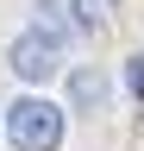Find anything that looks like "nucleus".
I'll return each mask as SVG.
<instances>
[{"label": "nucleus", "instance_id": "f257e3e1", "mask_svg": "<svg viewBox=\"0 0 144 151\" xmlns=\"http://www.w3.org/2000/svg\"><path fill=\"white\" fill-rule=\"evenodd\" d=\"M63 126H69V107L44 101V94H19V101L6 107V139L19 151H57Z\"/></svg>", "mask_w": 144, "mask_h": 151}, {"label": "nucleus", "instance_id": "7ed1b4c3", "mask_svg": "<svg viewBox=\"0 0 144 151\" xmlns=\"http://www.w3.org/2000/svg\"><path fill=\"white\" fill-rule=\"evenodd\" d=\"M31 13H38V32H50L57 44H69V38L82 32V19H75V0H38Z\"/></svg>", "mask_w": 144, "mask_h": 151}, {"label": "nucleus", "instance_id": "f03ea898", "mask_svg": "<svg viewBox=\"0 0 144 151\" xmlns=\"http://www.w3.org/2000/svg\"><path fill=\"white\" fill-rule=\"evenodd\" d=\"M6 63H13V76H19V82H50V76L63 69V44H57L50 32L31 25V32H19V38L6 44Z\"/></svg>", "mask_w": 144, "mask_h": 151}, {"label": "nucleus", "instance_id": "423d86ee", "mask_svg": "<svg viewBox=\"0 0 144 151\" xmlns=\"http://www.w3.org/2000/svg\"><path fill=\"white\" fill-rule=\"evenodd\" d=\"M125 88L144 101V57H132V63H125Z\"/></svg>", "mask_w": 144, "mask_h": 151}, {"label": "nucleus", "instance_id": "20e7f679", "mask_svg": "<svg viewBox=\"0 0 144 151\" xmlns=\"http://www.w3.org/2000/svg\"><path fill=\"white\" fill-rule=\"evenodd\" d=\"M75 101H100V76H94V69L75 76Z\"/></svg>", "mask_w": 144, "mask_h": 151}, {"label": "nucleus", "instance_id": "39448f33", "mask_svg": "<svg viewBox=\"0 0 144 151\" xmlns=\"http://www.w3.org/2000/svg\"><path fill=\"white\" fill-rule=\"evenodd\" d=\"M75 19H82V32H94L100 25V0H75Z\"/></svg>", "mask_w": 144, "mask_h": 151}]
</instances>
